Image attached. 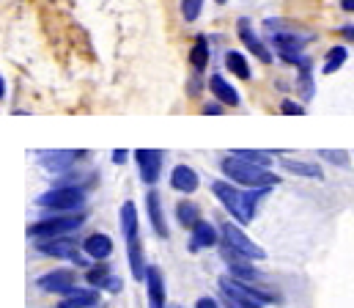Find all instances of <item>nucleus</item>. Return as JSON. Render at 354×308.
Wrapping results in <instances>:
<instances>
[{"instance_id":"19","label":"nucleus","mask_w":354,"mask_h":308,"mask_svg":"<svg viewBox=\"0 0 354 308\" xmlns=\"http://www.w3.org/2000/svg\"><path fill=\"white\" fill-rule=\"evenodd\" d=\"M41 165L53 174H61V171H69L72 163H75V154L72 152H50V154H41Z\"/></svg>"},{"instance_id":"3","label":"nucleus","mask_w":354,"mask_h":308,"mask_svg":"<svg viewBox=\"0 0 354 308\" xmlns=\"http://www.w3.org/2000/svg\"><path fill=\"white\" fill-rule=\"evenodd\" d=\"M220 289H223V295H231V298H236V300H242V303H250V306H261L264 308L266 303H272L274 300V295H269V292H261V289H253V287H248L245 281H239V278H220Z\"/></svg>"},{"instance_id":"1","label":"nucleus","mask_w":354,"mask_h":308,"mask_svg":"<svg viewBox=\"0 0 354 308\" xmlns=\"http://www.w3.org/2000/svg\"><path fill=\"white\" fill-rule=\"evenodd\" d=\"M220 168L231 182H239V185H245L250 190H266V188H274L280 182L274 174H269V168H261V165H256V163H250L245 157H236V154L225 157L220 163Z\"/></svg>"},{"instance_id":"22","label":"nucleus","mask_w":354,"mask_h":308,"mask_svg":"<svg viewBox=\"0 0 354 308\" xmlns=\"http://www.w3.org/2000/svg\"><path fill=\"white\" fill-rule=\"evenodd\" d=\"M299 94H302V100H305V102H308V100H313V94H316L313 72H310V61H308V58L299 64Z\"/></svg>"},{"instance_id":"27","label":"nucleus","mask_w":354,"mask_h":308,"mask_svg":"<svg viewBox=\"0 0 354 308\" xmlns=\"http://www.w3.org/2000/svg\"><path fill=\"white\" fill-rule=\"evenodd\" d=\"M203 11V0H181V17L184 22H195Z\"/></svg>"},{"instance_id":"17","label":"nucleus","mask_w":354,"mask_h":308,"mask_svg":"<svg viewBox=\"0 0 354 308\" xmlns=\"http://www.w3.org/2000/svg\"><path fill=\"white\" fill-rule=\"evenodd\" d=\"M86 253L91 259H107L113 253V239L107 234H91L86 239Z\"/></svg>"},{"instance_id":"37","label":"nucleus","mask_w":354,"mask_h":308,"mask_svg":"<svg viewBox=\"0 0 354 308\" xmlns=\"http://www.w3.org/2000/svg\"><path fill=\"white\" fill-rule=\"evenodd\" d=\"M341 6H344V11H354V0H341Z\"/></svg>"},{"instance_id":"9","label":"nucleus","mask_w":354,"mask_h":308,"mask_svg":"<svg viewBox=\"0 0 354 308\" xmlns=\"http://www.w3.org/2000/svg\"><path fill=\"white\" fill-rule=\"evenodd\" d=\"M236 30H239V39H242V44H245V47H248V50H250V53H253L259 61H264V64H269V61H272V53H269V47H266L264 42L259 39V36H256L253 25H250L245 17L236 22Z\"/></svg>"},{"instance_id":"6","label":"nucleus","mask_w":354,"mask_h":308,"mask_svg":"<svg viewBox=\"0 0 354 308\" xmlns=\"http://www.w3.org/2000/svg\"><path fill=\"white\" fill-rule=\"evenodd\" d=\"M83 201H86V193L80 188H55L36 199V204L50 206V209H77L83 206Z\"/></svg>"},{"instance_id":"11","label":"nucleus","mask_w":354,"mask_h":308,"mask_svg":"<svg viewBox=\"0 0 354 308\" xmlns=\"http://www.w3.org/2000/svg\"><path fill=\"white\" fill-rule=\"evenodd\" d=\"M146 287H149V308H165V278L160 267H149Z\"/></svg>"},{"instance_id":"12","label":"nucleus","mask_w":354,"mask_h":308,"mask_svg":"<svg viewBox=\"0 0 354 308\" xmlns=\"http://www.w3.org/2000/svg\"><path fill=\"white\" fill-rule=\"evenodd\" d=\"M146 206H149V217H151V226L157 231V237H168V223H165V212H162V199L157 190H149L146 196Z\"/></svg>"},{"instance_id":"16","label":"nucleus","mask_w":354,"mask_h":308,"mask_svg":"<svg viewBox=\"0 0 354 308\" xmlns=\"http://www.w3.org/2000/svg\"><path fill=\"white\" fill-rule=\"evenodd\" d=\"M171 185L181 193H195L198 190V174L189 165H176L171 174Z\"/></svg>"},{"instance_id":"38","label":"nucleus","mask_w":354,"mask_h":308,"mask_svg":"<svg viewBox=\"0 0 354 308\" xmlns=\"http://www.w3.org/2000/svg\"><path fill=\"white\" fill-rule=\"evenodd\" d=\"M217 3H220V6H223V3H225V0H217Z\"/></svg>"},{"instance_id":"30","label":"nucleus","mask_w":354,"mask_h":308,"mask_svg":"<svg viewBox=\"0 0 354 308\" xmlns=\"http://www.w3.org/2000/svg\"><path fill=\"white\" fill-rule=\"evenodd\" d=\"M102 287H104L107 292H113V295H115V292H121V287H124V284H121V278H118V275H115V278L110 275V278H107V281H104Z\"/></svg>"},{"instance_id":"34","label":"nucleus","mask_w":354,"mask_h":308,"mask_svg":"<svg viewBox=\"0 0 354 308\" xmlns=\"http://www.w3.org/2000/svg\"><path fill=\"white\" fill-rule=\"evenodd\" d=\"M203 113H209V116H217V113H223V105H206V107H203Z\"/></svg>"},{"instance_id":"13","label":"nucleus","mask_w":354,"mask_h":308,"mask_svg":"<svg viewBox=\"0 0 354 308\" xmlns=\"http://www.w3.org/2000/svg\"><path fill=\"white\" fill-rule=\"evenodd\" d=\"M209 89H212V94L217 97L220 105H228V107H236V105H239V91H236L223 75H214V78L209 80Z\"/></svg>"},{"instance_id":"5","label":"nucleus","mask_w":354,"mask_h":308,"mask_svg":"<svg viewBox=\"0 0 354 308\" xmlns=\"http://www.w3.org/2000/svg\"><path fill=\"white\" fill-rule=\"evenodd\" d=\"M83 226V215H66V217H50V220H41L36 226L28 228L30 237H58V234H69V231H77Z\"/></svg>"},{"instance_id":"23","label":"nucleus","mask_w":354,"mask_h":308,"mask_svg":"<svg viewBox=\"0 0 354 308\" xmlns=\"http://www.w3.org/2000/svg\"><path fill=\"white\" fill-rule=\"evenodd\" d=\"M280 165L288 171V174H302V176H313V179H322V168L313 165V163H299V160H280Z\"/></svg>"},{"instance_id":"35","label":"nucleus","mask_w":354,"mask_h":308,"mask_svg":"<svg viewBox=\"0 0 354 308\" xmlns=\"http://www.w3.org/2000/svg\"><path fill=\"white\" fill-rule=\"evenodd\" d=\"M113 163H118V165H121V163H127V152H124V149L113 152Z\"/></svg>"},{"instance_id":"24","label":"nucleus","mask_w":354,"mask_h":308,"mask_svg":"<svg viewBox=\"0 0 354 308\" xmlns=\"http://www.w3.org/2000/svg\"><path fill=\"white\" fill-rule=\"evenodd\" d=\"M176 217L184 228H195V226L201 223V217H198V206L192 204V201H181V204L176 206Z\"/></svg>"},{"instance_id":"8","label":"nucleus","mask_w":354,"mask_h":308,"mask_svg":"<svg viewBox=\"0 0 354 308\" xmlns=\"http://www.w3.org/2000/svg\"><path fill=\"white\" fill-rule=\"evenodd\" d=\"M39 289L53 292V295H69L75 292V273L72 270H53L39 278Z\"/></svg>"},{"instance_id":"32","label":"nucleus","mask_w":354,"mask_h":308,"mask_svg":"<svg viewBox=\"0 0 354 308\" xmlns=\"http://www.w3.org/2000/svg\"><path fill=\"white\" fill-rule=\"evenodd\" d=\"M322 157H333V163H341V165H346V160H344L346 154H344V152H327V149H324V152H322Z\"/></svg>"},{"instance_id":"25","label":"nucleus","mask_w":354,"mask_h":308,"mask_svg":"<svg viewBox=\"0 0 354 308\" xmlns=\"http://www.w3.org/2000/svg\"><path fill=\"white\" fill-rule=\"evenodd\" d=\"M346 58H349L346 47H333V50L327 53V61H324V75H333V72H338V69L346 64Z\"/></svg>"},{"instance_id":"10","label":"nucleus","mask_w":354,"mask_h":308,"mask_svg":"<svg viewBox=\"0 0 354 308\" xmlns=\"http://www.w3.org/2000/svg\"><path fill=\"white\" fill-rule=\"evenodd\" d=\"M39 251L44 253V256H55V259H72V262H77V264H83V256L77 253V248H75V242H69V239H47V242H39Z\"/></svg>"},{"instance_id":"29","label":"nucleus","mask_w":354,"mask_h":308,"mask_svg":"<svg viewBox=\"0 0 354 308\" xmlns=\"http://www.w3.org/2000/svg\"><path fill=\"white\" fill-rule=\"evenodd\" d=\"M280 110H283L286 116H302V113H305V110H302V105L291 102V100H286V102L280 105Z\"/></svg>"},{"instance_id":"15","label":"nucleus","mask_w":354,"mask_h":308,"mask_svg":"<svg viewBox=\"0 0 354 308\" xmlns=\"http://www.w3.org/2000/svg\"><path fill=\"white\" fill-rule=\"evenodd\" d=\"M96 303H99V292L96 289H75V292L64 295L58 308H93Z\"/></svg>"},{"instance_id":"14","label":"nucleus","mask_w":354,"mask_h":308,"mask_svg":"<svg viewBox=\"0 0 354 308\" xmlns=\"http://www.w3.org/2000/svg\"><path fill=\"white\" fill-rule=\"evenodd\" d=\"M214 242H217V231H214V226H212V223H206V220H201V223L192 228L189 251H192V253H198L201 248H212Z\"/></svg>"},{"instance_id":"36","label":"nucleus","mask_w":354,"mask_h":308,"mask_svg":"<svg viewBox=\"0 0 354 308\" xmlns=\"http://www.w3.org/2000/svg\"><path fill=\"white\" fill-rule=\"evenodd\" d=\"M341 36H346L349 42H354V25H344L341 28Z\"/></svg>"},{"instance_id":"28","label":"nucleus","mask_w":354,"mask_h":308,"mask_svg":"<svg viewBox=\"0 0 354 308\" xmlns=\"http://www.w3.org/2000/svg\"><path fill=\"white\" fill-rule=\"evenodd\" d=\"M86 278H88V284H93V287H102V284L110 278V267L96 264L93 270H88V273H86Z\"/></svg>"},{"instance_id":"20","label":"nucleus","mask_w":354,"mask_h":308,"mask_svg":"<svg viewBox=\"0 0 354 308\" xmlns=\"http://www.w3.org/2000/svg\"><path fill=\"white\" fill-rule=\"evenodd\" d=\"M225 66H228V72H234L239 80H250V78H253V69H250L248 58H245L242 53H236V50L225 53Z\"/></svg>"},{"instance_id":"26","label":"nucleus","mask_w":354,"mask_h":308,"mask_svg":"<svg viewBox=\"0 0 354 308\" xmlns=\"http://www.w3.org/2000/svg\"><path fill=\"white\" fill-rule=\"evenodd\" d=\"M236 157H245V160H250V163H256V165H272V152H256V149H236L234 152Z\"/></svg>"},{"instance_id":"33","label":"nucleus","mask_w":354,"mask_h":308,"mask_svg":"<svg viewBox=\"0 0 354 308\" xmlns=\"http://www.w3.org/2000/svg\"><path fill=\"white\" fill-rule=\"evenodd\" d=\"M195 308H220V306H217V300H212V298H201V300L195 303Z\"/></svg>"},{"instance_id":"31","label":"nucleus","mask_w":354,"mask_h":308,"mask_svg":"<svg viewBox=\"0 0 354 308\" xmlns=\"http://www.w3.org/2000/svg\"><path fill=\"white\" fill-rule=\"evenodd\" d=\"M223 300H225V308H261V306H250V303H242V300H236V298H231V295H223Z\"/></svg>"},{"instance_id":"4","label":"nucleus","mask_w":354,"mask_h":308,"mask_svg":"<svg viewBox=\"0 0 354 308\" xmlns=\"http://www.w3.org/2000/svg\"><path fill=\"white\" fill-rule=\"evenodd\" d=\"M223 239H225V245L228 248H234L236 253H242V256H248V259H264L266 251L264 248H259L239 226H234V223H225L223 226Z\"/></svg>"},{"instance_id":"2","label":"nucleus","mask_w":354,"mask_h":308,"mask_svg":"<svg viewBox=\"0 0 354 308\" xmlns=\"http://www.w3.org/2000/svg\"><path fill=\"white\" fill-rule=\"evenodd\" d=\"M212 193L223 201V206L239 220V223H250L253 220V212H256V201L264 196L266 190H256V193H242L236 190L234 185H225V182H214L212 185Z\"/></svg>"},{"instance_id":"21","label":"nucleus","mask_w":354,"mask_h":308,"mask_svg":"<svg viewBox=\"0 0 354 308\" xmlns=\"http://www.w3.org/2000/svg\"><path fill=\"white\" fill-rule=\"evenodd\" d=\"M189 64H192L195 72H203L206 69V64H209V42L203 36L195 39V44L189 50Z\"/></svg>"},{"instance_id":"18","label":"nucleus","mask_w":354,"mask_h":308,"mask_svg":"<svg viewBox=\"0 0 354 308\" xmlns=\"http://www.w3.org/2000/svg\"><path fill=\"white\" fill-rule=\"evenodd\" d=\"M121 234H124L127 242L140 237V231H138V209H135L132 201H127V204L121 206Z\"/></svg>"},{"instance_id":"7","label":"nucleus","mask_w":354,"mask_h":308,"mask_svg":"<svg viewBox=\"0 0 354 308\" xmlns=\"http://www.w3.org/2000/svg\"><path fill=\"white\" fill-rule=\"evenodd\" d=\"M135 163H138V171H140V179L146 185H154L160 179V171H162V152L157 149H138L135 152Z\"/></svg>"}]
</instances>
